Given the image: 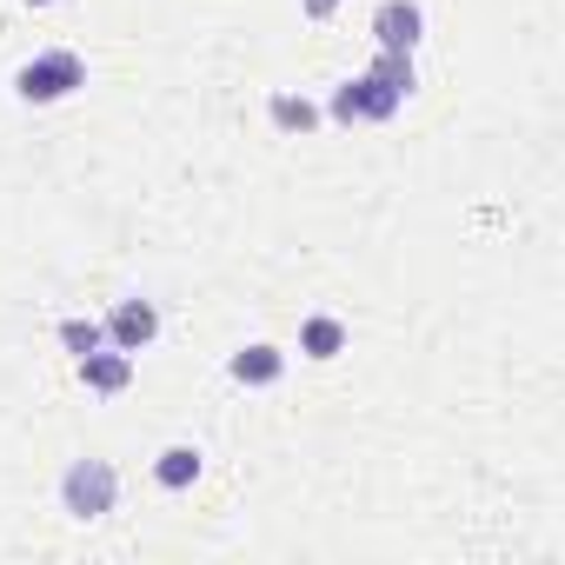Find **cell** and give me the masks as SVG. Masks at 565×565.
<instances>
[{"label":"cell","mask_w":565,"mask_h":565,"mask_svg":"<svg viewBox=\"0 0 565 565\" xmlns=\"http://www.w3.org/2000/svg\"><path fill=\"white\" fill-rule=\"evenodd\" d=\"M74 373H81V386H87V393L114 399V393H127V386H134V353H120V347H94V353H81V360H74Z\"/></svg>","instance_id":"6"},{"label":"cell","mask_w":565,"mask_h":565,"mask_svg":"<svg viewBox=\"0 0 565 565\" xmlns=\"http://www.w3.org/2000/svg\"><path fill=\"white\" fill-rule=\"evenodd\" d=\"M413 87H419L413 54H386V47H380L366 74H353V81L333 87L327 120H333V127H373V120H393V114L413 100Z\"/></svg>","instance_id":"1"},{"label":"cell","mask_w":565,"mask_h":565,"mask_svg":"<svg viewBox=\"0 0 565 565\" xmlns=\"http://www.w3.org/2000/svg\"><path fill=\"white\" fill-rule=\"evenodd\" d=\"M373 41L386 54H419V41H426L419 0H380V8H373Z\"/></svg>","instance_id":"4"},{"label":"cell","mask_w":565,"mask_h":565,"mask_svg":"<svg viewBox=\"0 0 565 565\" xmlns=\"http://www.w3.org/2000/svg\"><path fill=\"white\" fill-rule=\"evenodd\" d=\"M200 466H206V452H200V446H186V439H180V446H167V452H160V459H153V479H160V486H167V492H186V486H193V479H200Z\"/></svg>","instance_id":"8"},{"label":"cell","mask_w":565,"mask_h":565,"mask_svg":"<svg viewBox=\"0 0 565 565\" xmlns=\"http://www.w3.org/2000/svg\"><path fill=\"white\" fill-rule=\"evenodd\" d=\"M300 8H307V21H333V14H340V0H300Z\"/></svg>","instance_id":"12"},{"label":"cell","mask_w":565,"mask_h":565,"mask_svg":"<svg viewBox=\"0 0 565 565\" xmlns=\"http://www.w3.org/2000/svg\"><path fill=\"white\" fill-rule=\"evenodd\" d=\"M28 8H61V0H28Z\"/></svg>","instance_id":"13"},{"label":"cell","mask_w":565,"mask_h":565,"mask_svg":"<svg viewBox=\"0 0 565 565\" xmlns=\"http://www.w3.org/2000/svg\"><path fill=\"white\" fill-rule=\"evenodd\" d=\"M81 87H87V61H81L74 47H41L34 61H21V67H14V94H21L28 107L74 100Z\"/></svg>","instance_id":"2"},{"label":"cell","mask_w":565,"mask_h":565,"mask_svg":"<svg viewBox=\"0 0 565 565\" xmlns=\"http://www.w3.org/2000/svg\"><path fill=\"white\" fill-rule=\"evenodd\" d=\"M100 327H107V347H120V353H147V347L160 340V307H153V300H120Z\"/></svg>","instance_id":"5"},{"label":"cell","mask_w":565,"mask_h":565,"mask_svg":"<svg viewBox=\"0 0 565 565\" xmlns=\"http://www.w3.org/2000/svg\"><path fill=\"white\" fill-rule=\"evenodd\" d=\"M300 353H307V360H340V353H347V320L313 313V320L300 327Z\"/></svg>","instance_id":"10"},{"label":"cell","mask_w":565,"mask_h":565,"mask_svg":"<svg viewBox=\"0 0 565 565\" xmlns=\"http://www.w3.org/2000/svg\"><path fill=\"white\" fill-rule=\"evenodd\" d=\"M279 373H287V353L266 347V340H253V347H239L226 360V380L233 386H279Z\"/></svg>","instance_id":"7"},{"label":"cell","mask_w":565,"mask_h":565,"mask_svg":"<svg viewBox=\"0 0 565 565\" xmlns=\"http://www.w3.org/2000/svg\"><path fill=\"white\" fill-rule=\"evenodd\" d=\"M61 347H67V353L81 360V353L107 347V327H100V320H81V313H74V320H61Z\"/></svg>","instance_id":"11"},{"label":"cell","mask_w":565,"mask_h":565,"mask_svg":"<svg viewBox=\"0 0 565 565\" xmlns=\"http://www.w3.org/2000/svg\"><path fill=\"white\" fill-rule=\"evenodd\" d=\"M114 499H120V472H114L107 459H74V466L61 472V512H67V519L94 525V519L114 512Z\"/></svg>","instance_id":"3"},{"label":"cell","mask_w":565,"mask_h":565,"mask_svg":"<svg viewBox=\"0 0 565 565\" xmlns=\"http://www.w3.org/2000/svg\"><path fill=\"white\" fill-rule=\"evenodd\" d=\"M266 120H273L279 134H313V127H320L327 114H320V107H313L307 94H273V100H266Z\"/></svg>","instance_id":"9"}]
</instances>
